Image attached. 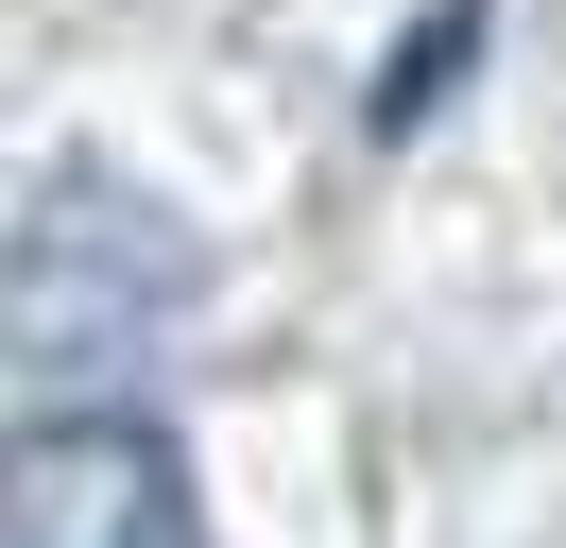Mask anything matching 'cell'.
I'll list each match as a JSON object with an SVG mask.
<instances>
[{
    "label": "cell",
    "instance_id": "6da1fadb",
    "mask_svg": "<svg viewBox=\"0 0 566 548\" xmlns=\"http://www.w3.org/2000/svg\"><path fill=\"white\" fill-rule=\"evenodd\" d=\"M207 257H189L172 205H138L120 171H52L35 223H18V377L70 411V377H120L189 326Z\"/></svg>",
    "mask_w": 566,
    "mask_h": 548
},
{
    "label": "cell",
    "instance_id": "7a4b0ae2",
    "mask_svg": "<svg viewBox=\"0 0 566 548\" xmlns=\"http://www.w3.org/2000/svg\"><path fill=\"white\" fill-rule=\"evenodd\" d=\"M0 548H207V497H189V445L120 394H70L18 429L0 463Z\"/></svg>",
    "mask_w": 566,
    "mask_h": 548
}]
</instances>
